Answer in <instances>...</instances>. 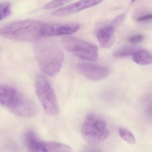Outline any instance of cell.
<instances>
[{
    "instance_id": "52a82bcc",
    "label": "cell",
    "mask_w": 152,
    "mask_h": 152,
    "mask_svg": "<svg viewBox=\"0 0 152 152\" xmlns=\"http://www.w3.org/2000/svg\"><path fill=\"white\" fill-rule=\"evenodd\" d=\"M80 28V25L77 23H47L44 30V37L67 35L74 33Z\"/></svg>"
},
{
    "instance_id": "ffe728a7",
    "label": "cell",
    "mask_w": 152,
    "mask_h": 152,
    "mask_svg": "<svg viewBox=\"0 0 152 152\" xmlns=\"http://www.w3.org/2000/svg\"><path fill=\"white\" fill-rule=\"evenodd\" d=\"M124 15H120L116 17V18H115L114 20L113 21V22H112V23L111 24H112L113 26H114L115 27V26L119 25L120 24H121V23L124 21Z\"/></svg>"
},
{
    "instance_id": "5b68a950",
    "label": "cell",
    "mask_w": 152,
    "mask_h": 152,
    "mask_svg": "<svg viewBox=\"0 0 152 152\" xmlns=\"http://www.w3.org/2000/svg\"><path fill=\"white\" fill-rule=\"evenodd\" d=\"M65 48L70 53L83 60L95 61L98 58L96 46L74 37L66 36L62 39Z\"/></svg>"
},
{
    "instance_id": "8992f818",
    "label": "cell",
    "mask_w": 152,
    "mask_h": 152,
    "mask_svg": "<svg viewBox=\"0 0 152 152\" xmlns=\"http://www.w3.org/2000/svg\"><path fill=\"white\" fill-rule=\"evenodd\" d=\"M27 99L14 87L0 84V104L16 115Z\"/></svg>"
},
{
    "instance_id": "6da1fadb",
    "label": "cell",
    "mask_w": 152,
    "mask_h": 152,
    "mask_svg": "<svg viewBox=\"0 0 152 152\" xmlns=\"http://www.w3.org/2000/svg\"><path fill=\"white\" fill-rule=\"evenodd\" d=\"M34 53L41 70L49 76H54L60 71L64 63V53L53 41L42 40L36 42Z\"/></svg>"
},
{
    "instance_id": "30bf717a",
    "label": "cell",
    "mask_w": 152,
    "mask_h": 152,
    "mask_svg": "<svg viewBox=\"0 0 152 152\" xmlns=\"http://www.w3.org/2000/svg\"><path fill=\"white\" fill-rule=\"evenodd\" d=\"M115 27L112 24L99 28L97 31V38L100 45L104 48H112L115 41Z\"/></svg>"
},
{
    "instance_id": "3957f363",
    "label": "cell",
    "mask_w": 152,
    "mask_h": 152,
    "mask_svg": "<svg viewBox=\"0 0 152 152\" xmlns=\"http://www.w3.org/2000/svg\"><path fill=\"white\" fill-rule=\"evenodd\" d=\"M81 133L86 142L96 145L100 144L108 137L109 131L104 119L95 114H90L83 124Z\"/></svg>"
},
{
    "instance_id": "9c48e42d",
    "label": "cell",
    "mask_w": 152,
    "mask_h": 152,
    "mask_svg": "<svg viewBox=\"0 0 152 152\" xmlns=\"http://www.w3.org/2000/svg\"><path fill=\"white\" fill-rule=\"evenodd\" d=\"M101 2V1H80L57 10L53 12V15L56 16H64L72 15L94 7Z\"/></svg>"
},
{
    "instance_id": "44dd1931",
    "label": "cell",
    "mask_w": 152,
    "mask_h": 152,
    "mask_svg": "<svg viewBox=\"0 0 152 152\" xmlns=\"http://www.w3.org/2000/svg\"><path fill=\"white\" fill-rule=\"evenodd\" d=\"M98 152V151H93V152Z\"/></svg>"
},
{
    "instance_id": "2e32d148",
    "label": "cell",
    "mask_w": 152,
    "mask_h": 152,
    "mask_svg": "<svg viewBox=\"0 0 152 152\" xmlns=\"http://www.w3.org/2000/svg\"><path fill=\"white\" fill-rule=\"evenodd\" d=\"M11 12L10 3L8 1L0 3V20L7 18L10 15Z\"/></svg>"
},
{
    "instance_id": "d6986e66",
    "label": "cell",
    "mask_w": 152,
    "mask_h": 152,
    "mask_svg": "<svg viewBox=\"0 0 152 152\" xmlns=\"http://www.w3.org/2000/svg\"><path fill=\"white\" fill-rule=\"evenodd\" d=\"M152 18V14L148 13L137 18L136 20L137 22H140V23H145V22H149L151 20Z\"/></svg>"
},
{
    "instance_id": "5bb4252c",
    "label": "cell",
    "mask_w": 152,
    "mask_h": 152,
    "mask_svg": "<svg viewBox=\"0 0 152 152\" xmlns=\"http://www.w3.org/2000/svg\"><path fill=\"white\" fill-rule=\"evenodd\" d=\"M137 48L131 46H125L115 51L113 55L115 57L120 58L132 56Z\"/></svg>"
},
{
    "instance_id": "9a60e30c",
    "label": "cell",
    "mask_w": 152,
    "mask_h": 152,
    "mask_svg": "<svg viewBox=\"0 0 152 152\" xmlns=\"http://www.w3.org/2000/svg\"><path fill=\"white\" fill-rule=\"evenodd\" d=\"M119 134L121 138L129 144H134L136 143V139L133 133L127 129L120 128L119 129Z\"/></svg>"
},
{
    "instance_id": "e0dca14e",
    "label": "cell",
    "mask_w": 152,
    "mask_h": 152,
    "mask_svg": "<svg viewBox=\"0 0 152 152\" xmlns=\"http://www.w3.org/2000/svg\"><path fill=\"white\" fill-rule=\"evenodd\" d=\"M70 2L71 1H54L47 3L43 7V8L45 10L52 9L58 7H62Z\"/></svg>"
},
{
    "instance_id": "7a4b0ae2",
    "label": "cell",
    "mask_w": 152,
    "mask_h": 152,
    "mask_svg": "<svg viewBox=\"0 0 152 152\" xmlns=\"http://www.w3.org/2000/svg\"><path fill=\"white\" fill-rule=\"evenodd\" d=\"M46 23L35 19L12 22L0 28V35L10 39L32 42L44 38Z\"/></svg>"
},
{
    "instance_id": "4fadbf2b",
    "label": "cell",
    "mask_w": 152,
    "mask_h": 152,
    "mask_svg": "<svg viewBox=\"0 0 152 152\" xmlns=\"http://www.w3.org/2000/svg\"><path fill=\"white\" fill-rule=\"evenodd\" d=\"M132 57L134 62L140 65H147L152 63L151 53L145 50H137Z\"/></svg>"
},
{
    "instance_id": "7c38bea8",
    "label": "cell",
    "mask_w": 152,
    "mask_h": 152,
    "mask_svg": "<svg viewBox=\"0 0 152 152\" xmlns=\"http://www.w3.org/2000/svg\"><path fill=\"white\" fill-rule=\"evenodd\" d=\"M42 149L43 152H72L71 148L67 145L55 141H42Z\"/></svg>"
},
{
    "instance_id": "ba28073f",
    "label": "cell",
    "mask_w": 152,
    "mask_h": 152,
    "mask_svg": "<svg viewBox=\"0 0 152 152\" xmlns=\"http://www.w3.org/2000/svg\"><path fill=\"white\" fill-rule=\"evenodd\" d=\"M78 69L82 75L92 81L102 80L108 76L110 73L108 67L93 64H80Z\"/></svg>"
},
{
    "instance_id": "277c9868",
    "label": "cell",
    "mask_w": 152,
    "mask_h": 152,
    "mask_svg": "<svg viewBox=\"0 0 152 152\" xmlns=\"http://www.w3.org/2000/svg\"><path fill=\"white\" fill-rule=\"evenodd\" d=\"M35 83L37 96L46 113L51 116L57 115L59 112V106L49 82L45 76L38 75Z\"/></svg>"
},
{
    "instance_id": "ac0fdd59",
    "label": "cell",
    "mask_w": 152,
    "mask_h": 152,
    "mask_svg": "<svg viewBox=\"0 0 152 152\" xmlns=\"http://www.w3.org/2000/svg\"><path fill=\"white\" fill-rule=\"evenodd\" d=\"M144 39V36L142 34H137L132 35L129 38V42L133 44H137L142 42Z\"/></svg>"
},
{
    "instance_id": "8fae6325",
    "label": "cell",
    "mask_w": 152,
    "mask_h": 152,
    "mask_svg": "<svg viewBox=\"0 0 152 152\" xmlns=\"http://www.w3.org/2000/svg\"><path fill=\"white\" fill-rule=\"evenodd\" d=\"M24 141L29 152H43L42 149V141L37 134L31 130L28 131L24 135Z\"/></svg>"
}]
</instances>
